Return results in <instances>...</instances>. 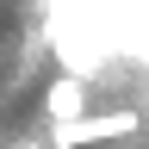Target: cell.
Listing matches in <instances>:
<instances>
[{
    "label": "cell",
    "mask_w": 149,
    "mask_h": 149,
    "mask_svg": "<svg viewBox=\"0 0 149 149\" xmlns=\"http://www.w3.org/2000/svg\"><path fill=\"white\" fill-rule=\"evenodd\" d=\"M143 118L137 112H87V118H74V124H50V149H87V143H112V137H130Z\"/></svg>",
    "instance_id": "1"
},
{
    "label": "cell",
    "mask_w": 149,
    "mask_h": 149,
    "mask_svg": "<svg viewBox=\"0 0 149 149\" xmlns=\"http://www.w3.org/2000/svg\"><path fill=\"white\" fill-rule=\"evenodd\" d=\"M13 149H50V143H13Z\"/></svg>",
    "instance_id": "3"
},
{
    "label": "cell",
    "mask_w": 149,
    "mask_h": 149,
    "mask_svg": "<svg viewBox=\"0 0 149 149\" xmlns=\"http://www.w3.org/2000/svg\"><path fill=\"white\" fill-rule=\"evenodd\" d=\"M44 112H50V124L87 118V112H93V87L81 81V74H56V81L44 87Z\"/></svg>",
    "instance_id": "2"
}]
</instances>
